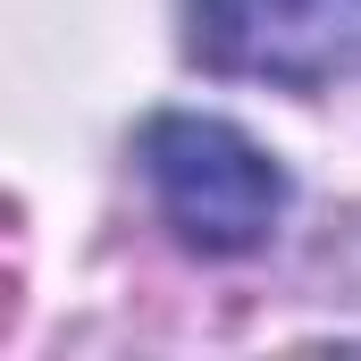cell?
Segmentation results:
<instances>
[{"mask_svg": "<svg viewBox=\"0 0 361 361\" xmlns=\"http://www.w3.org/2000/svg\"><path fill=\"white\" fill-rule=\"evenodd\" d=\"M143 177L160 219L193 252H252L286 210V169L227 118H152L143 126Z\"/></svg>", "mask_w": 361, "mask_h": 361, "instance_id": "cell-1", "label": "cell"}, {"mask_svg": "<svg viewBox=\"0 0 361 361\" xmlns=\"http://www.w3.org/2000/svg\"><path fill=\"white\" fill-rule=\"evenodd\" d=\"M185 42L219 76L319 92L361 76V0H185Z\"/></svg>", "mask_w": 361, "mask_h": 361, "instance_id": "cell-2", "label": "cell"}]
</instances>
